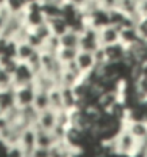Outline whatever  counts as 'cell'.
Wrapping results in <instances>:
<instances>
[{
	"mask_svg": "<svg viewBox=\"0 0 147 157\" xmlns=\"http://www.w3.org/2000/svg\"><path fill=\"white\" fill-rule=\"evenodd\" d=\"M34 80V73L30 69V66L26 62H20L19 66H17L14 75H13V83L16 84V87L25 86V84H29Z\"/></svg>",
	"mask_w": 147,
	"mask_h": 157,
	"instance_id": "cell-1",
	"label": "cell"
},
{
	"mask_svg": "<svg viewBox=\"0 0 147 157\" xmlns=\"http://www.w3.org/2000/svg\"><path fill=\"white\" fill-rule=\"evenodd\" d=\"M36 91H37V89H36V84H34V80L32 83H29V84H25V86L19 87L16 90V103L20 107L33 104Z\"/></svg>",
	"mask_w": 147,
	"mask_h": 157,
	"instance_id": "cell-2",
	"label": "cell"
},
{
	"mask_svg": "<svg viewBox=\"0 0 147 157\" xmlns=\"http://www.w3.org/2000/svg\"><path fill=\"white\" fill-rule=\"evenodd\" d=\"M99 41H100L102 47H107V46L118 43L120 41V29L113 25L103 27L100 30V33H99Z\"/></svg>",
	"mask_w": 147,
	"mask_h": 157,
	"instance_id": "cell-3",
	"label": "cell"
},
{
	"mask_svg": "<svg viewBox=\"0 0 147 157\" xmlns=\"http://www.w3.org/2000/svg\"><path fill=\"white\" fill-rule=\"evenodd\" d=\"M34 84H36L37 90L41 91H52L53 89H56L57 86V82L54 80L53 76L47 75L46 71H40L34 76Z\"/></svg>",
	"mask_w": 147,
	"mask_h": 157,
	"instance_id": "cell-4",
	"label": "cell"
},
{
	"mask_svg": "<svg viewBox=\"0 0 147 157\" xmlns=\"http://www.w3.org/2000/svg\"><path fill=\"white\" fill-rule=\"evenodd\" d=\"M76 62H77L80 70L86 75L90 70H93L94 67L97 66L96 64V59H94V53L91 52H84V50H80L76 57Z\"/></svg>",
	"mask_w": 147,
	"mask_h": 157,
	"instance_id": "cell-5",
	"label": "cell"
},
{
	"mask_svg": "<svg viewBox=\"0 0 147 157\" xmlns=\"http://www.w3.org/2000/svg\"><path fill=\"white\" fill-rule=\"evenodd\" d=\"M37 123L41 126V128L53 132V128L57 124V112L53 110V109H46V110L40 112V116H39V121Z\"/></svg>",
	"mask_w": 147,
	"mask_h": 157,
	"instance_id": "cell-6",
	"label": "cell"
},
{
	"mask_svg": "<svg viewBox=\"0 0 147 157\" xmlns=\"http://www.w3.org/2000/svg\"><path fill=\"white\" fill-rule=\"evenodd\" d=\"M16 90L17 87H9V89L0 90V107L4 112L16 104Z\"/></svg>",
	"mask_w": 147,
	"mask_h": 157,
	"instance_id": "cell-7",
	"label": "cell"
},
{
	"mask_svg": "<svg viewBox=\"0 0 147 157\" xmlns=\"http://www.w3.org/2000/svg\"><path fill=\"white\" fill-rule=\"evenodd\" d=\"M80 36L82 34L76 33L73 30H67L63 36H60V44L61 47H72V49H79L80 46Z\"/></svg>",
	"mask_w": 147,
	"mask_h": 157,
	"instance_id": "cell-8",
	"label": "cell"
},
{
	"mask_svg": "<svg viewBox=\"0 0 147 157\" xmlns=\"http://www.w3.org/2000/svg\"><path fill=\"white\" fill-rule=\"evenodd\" d=\"M139 40H140V36L137 33L136 27H124V29H122V32H120V41L123 44L130 47V46H133Z\"/></svg>",
	"mask_w": 147,
	"mask_h": 157,
	"instance_id": "cell-9",
	"label": "cell"
},
{
	"mask_svg": "<svg viewBox=\"0 0 147 157\" xmlns=\"http://www.w3.org/2000/svg\"><path fill=\"white\" fill-rule=\"evenodd\" d=\"M50 27H52V32L56 36H63V34L70 29L69 23L63 19V17H53V19H47Z\"/></svg>",
	"mask_w": 147,
	"mask_h": 157,
	"instance_id": "cell-10",
	"label": "cell"
},
{
	"mask_svg": "<svg viewBox=\"0 0 147 157\" xmlns=\"http://www.w3.org/2000/svg\"><path fill=\"white\" fill-rule=\"evenodd\" d=\"M49 99H50V109H53L56 112H60L64 109L63 103V94H61V89L56 87L52 91H49Z\"/></svg>",
	"mask_w": 147,
	"mask_h": 157,
	"instance_id": "cell-11",
	"label": "cell"
},
{
	"mask_svg": "<svg viewBox=\"0 0 147 157\" xmlns=\"http://www.w3.org/2000/svg\"><path fill=\"white\" fill-rule=\"evenodd\" d=\"M33 106L39 110V112H43L46 109H50V99H49V91H41L37 90L36 96H34V101H33Z\"/></svg>",
	"mask_w": 147,
	"mask_h": 157,
	"instance_id": "cell-12",
	"label": "cell"
},
{
	"mask_svg": "<svg viewBox=\"0 0 147 157\" xmlns=\"http://www.w3.org/2000/svg\"><path fill=\"white\" fill-rule=\"evenodd\" d=\"M36 52L37 50L33 46H30L27 41L19 43V46H17V60L19 62H27Z\"/></svg>",
	"mask_w": 147,
	"mask_h": 157,
	"instance_id": "cell-13",
	"label": "cell"
},
{
	"mask_svg": "<svg viewBox=\"0 0 147 157\" xmlns=\"http://www.w3.org/2000/svg\"><path fill=\"white\" fill-rule=\"evenodd\" d=\"M79 52H80V49H72V47H60L57 57L60 59V62L67 63V62H72V60H76V57H77Z\"/></svg>",
	"mask_w": 147,
	"mask_h": 157,
	"instance_id": "cell-14",
	"label": "cell"
},
{
	"mask_svg": "<svg viewBox=\"0 0 147 157\" xmlns=\"http://www.w3.org/2000/svg\"><path fill=\"white\" fill-rule=\"evenodd\" d=\"M4 116H6V119L10 121V124L19 123L21 119V107L16 103L14 106H12L10 109H7V110L4 112Z\"/></svg>",
	"mask_w": 147,
	"mask_h": 157,
	"instance_id": "cell-15",
	"label": "cell"
},
{
	"mask_svg": "<svg viewBox=\"0 0 147 157\" xmlns=\"http://www.w3.org/2000/svg\"><path fill=\"white\" fill-rule=\"evenodd\" d=\"M33 30V33H36L39 37H41L43 40H47V39L53 34V32H52V27H50V25H49V21L46 20L44 23H41V25H39L37 27H34V29H32Z\"/></svg>",
	"mask_w": 147,
	"mask_h": 157,
	"instance_id": "cell-16",
	"label": "cell"
},
{
	"mask_svg": "<svg viewBox=\"0 0 147 157\" xmlns=\"http://www.w3.org/2000/svg\"><path fill=\"white\" fill-rule=\"evenodd\" d=\"M9 87H16V84L13 83V76L7 70L2 69L0 70V90L9 89Z\"/></svg>",
	"mask_w": 147,
	"mask_h": 157,
	"instance_id": "cell-17",
	"label": "cell"
},
{
	"mask_svg": "<svg viewBox=\"0 0 147 157\" xmlns=\"http://www.w3.org/2000/svg\"><path fill=\"white\" fill-rule=\"evenodd\" d=\"M6 6L10 9L12 13H20L26 10L27 2L26 0H6Z\"/></svg>",
	"mask_w": 147,
	"mask_h": 157,
	"instance_id": "cell-18",
	"label": "cell"
},
{
	"mask_svg": "<svg viewBox=\"0 0 147 157\" xmlns=\"http://www.w3.org/2000/svg\"><path fill=\"white\" fill-rule=\"evenodd\" d=\"M27 43H29L30 46H33L36 50H41L43 49V46H44V40L41 37H39L36 33H33V30H32V33L29 34V37H27Z\"/></svg>",
	"mask_w": 147,
	"mask_h": 157,
	"instance_id": "cell-19",
	"label": "cell"
},
{
	"mask_svg": "<svg viewBox=\"0 0 147 157\" xmlns=\"http://www.w3.org/2000/svg\"><path fill=\"white\" fill-rule=\"evenodd\" d=\"M136 29H137V33H139L140 39L144 40V41H147V16L143 17V19L137 23Z\"/></svg>",
	"mask_w": 147,
	"mask_h": 157,
	"instance_id": "cell-20",
	"label": "cell"
},
{
	"mask_svg": "<svg viewBox=\"0 0 147 157\" xmlns=\"http://www.w3.org/2000/svg\"><path fill=\"white\" fill-rule=\"evenodd\" d=\"M137 12L141 14V17L147 16V0H139V3H137Z\"/></svg>",
	"mask_w": 147,
	"mask_h": 157,
	"instance_id": "cell-21",
	"label": "cell"
},
{
	"mask_svg": "<svg viewBox=\"0 0 147 157\" xmlns=\"http://www.w3.org/2000/svg\"><path fill=\"white\" fill-rule=\"evenodd\" d=\"M9 40L10 39H6V37H0V56L4 53V50H6V47H7V43H9Z\"/></svg>",
	"mask_w": 147,
	"mask_h": 157,
	"instance_id": "cell-22",
	"label": "cell"
},
{
	"mask_svg": "<svg viewBox=\"0 0 147 157\" xmlns=\"http://www.w3.org/2000/svg\"><path fill=\"white\" fill-rule=\"evenodd\" d=\"M67 2H69V3H72V4H74V6H77L79 9H82L87 0H67Z\"/></svg>",
	"mask_w": 147,
	"mask_h": 157,
	"instance_id": "cell-23",
	"label": "cell"
},
{
	"mask_svg": "<svg viewBox=\"0 0 147 157\" xmlns=\"http://www.w3.org/2000/svg\"><path fill=\"white\" fill-rule=\"evenodd\" d=\"M27 2V4H30V3H40L41 0H26Z\"/></svg>",
	"mask_w": 147,
	"mask_h": 157,
	"instance_id": "cell-24",
	"label": "cell"
},
{
	"mask_svg": "<svg viewBox=\"0 0 147 157\" xmlns=\"http://www.w3.org/2000/svg\"><path fill=\"white\" fill-rule=\"evenodd\" d=\"M4 4H6V0H0V7H2V6H4Z\"/></svg>",
	"mask_w": 147,
	"mask_h": 157,
	"instance_id": "cell-25",
	"label": "cell"
},
{
	"mask_svg": "<svg viewBox=\"0 0 147 157\" xmlns=\"http://www.w3.org/2000/svg\"><path fill=\"white\" fill-rule=\"evenodd\" d=\"M3 114H4V110H3L2 107H0V116H3Z\"/></svg>",
	"mask_w": 147,
	"mask_h": 157,
	"instance_id": "cell-26",
	"label": "cell"
},
{
	"mask_svg": "<svg viewBox=\"0 0 147 157\" xmlns=\"http://www.w3.org/2000/svg\"><path fill=\"white\" fill-rule=\"evenodd\" d=\"M0 37H2V32H0Z\"/></svg>",
	"mask_w": 147,
	"mask_h": 157,
	"instance_id": "cell-27",
	"label": "cell"
}]
</instances>
